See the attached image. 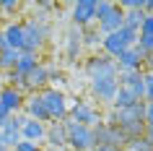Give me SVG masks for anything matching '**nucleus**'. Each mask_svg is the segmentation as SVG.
<instances>
[{
    "label": "nucleus",
    "mask_w": 153,
    "mask_h": 151,
    "mask_svg": "<svg viewBox=\"0 0 153 151\" xmlns=\"http://www.w3.org/2000/svg\"><path fill=\"white\" fill-rule=\"evenodd\" d=\"M106 125H117L125 133L127 141L143 138V133H145V102H135L127 110H114L106 117Z\"/></svg>",
    "instance_id": "1"
},
{
    "label": "nucleus",
    "mask_w": 153,
    "mask_h": 151,
    "mask_svg": "<svg viewBox=\"0 0 153 151\" xmlns=\"http://www.w3.org/2000/svg\"><path fill=\"white\" fill-rule=\"evenodd\" d=\"M135 42H137V32L122 26L120 32H112V34H104V37H101V47H104L106 57L117 60L127 47H135Z\"/></svg>",
    "instance_id": "2"
},
{
    "label": "nucleus",
    "mask_w": 153,
    "mask_h": 151,
    "mask_svg": "<svg viewBox=\"0 0 153 151\" xmlns=\"http://www.w3.org/2000/svg\"><path fill=\"white\" fill-rule=\"evenodd\" d=\"M39 96H42V102H44L49 122H62V120H68V99H65V94L60 89H42Z\"/></svg>",
    "instance_id": "3"
},
{
    "label": "nucleus",
    "mask_w": 153,
    "mask_h": 151,
    "mask_svg": "<svg viewBox=\"0 0 153 151\" xmlns=\"http://www.w3.org/2000/svg\"><path fill=\"white\" fill-rule=\"evenodd\" d=\"M24 26V50L26 52H39L44 47V42L49 37V29L47 24L42 21V18H31V21H26Z\"/></svg>",
    "instance_id": "4"
},
{
    "label": "nucleus",
    "mask_w": 153,
    "mask_h": 151,
    "mask_svg": "<svg viewBox=\"0 0 153 151\" xmlns=\"http://www.w3.org/2000/svg\"><path fill=\"white\" fill-rule=\"evenodd\" d=\"M65 130H68L70 151H94V133L88 125H78L73 120H65Z\"/></svg>",
    "instance_id": "5"
},
{
    "label": "nucleus",
    "mask_w": 153,
    "mask_h": 151,
    "mask_svg": "<svg viewBox=\"0 0 153 151\" xmlns=\"http://www.w3.org/2000/svg\"><path fill=\"white\" fill-rule=\"evenodd\" d=\"M70 18H73V24H75V29H88L96 21V0H78L73 5Z\"/></svg>",
    "instance_id": "6"
},
{
    "label": "nucleus",
    "mask_w": 153,
    "mask_h": 151,
    "mask_svg": "<svg viewBox=\"0 0 153 151\" xmlns=\"http://www.w3.org/2000/svg\"><path fill=\"white\" fill-rule=\"evenodd\" d=\"M68 120L78 122V125H88V128H94L96 122H101L99 112L94 110L88 102H75L73 107H68Z\"/></svg>",
    "instance_id": "7"
},
{
    "label": "nucleus",
    "mask_w": 153,
    "mask_h": 151,
    "mask_svg": "<svg viewBox=\"0 0 153 151\" xmlns=\"http://www.w3.org/2000/svg\"><path fill=\"white\" fill-rule=\"evenodd\" d=\"M26 122L24 115H10L8 120H3L0 122V138H3V143L8 146V149H13L18 141H21V125Z\"/></svg>",
    "instance_id": "8"
},
{
    "label": "nucleus",
    "mask_w": 153,
    "mask_h": 151,
    "mask_svg": "<svg viewBox=\"0 0 153 151\" xmlns=\"http://www.w3.org/2000/svg\"><path fill=\"white\" fill-rule=\"evenodd\" d=\"M91 91L101 102L112 104L114 94H117V76H91Z\"/></svg>",
    "instance_id": "9"
},
{
    "label": "nucleus",
    "mask_w": 153,
    "mask_h": 151,
    "mask_svg": "<svg viewBox=\"0 0 153 151\" xmlns=\"http://www.w3.org/2000/svg\"><path fill=\"white\" fill-rule=\"evenodd\" d=\"M114 65H117V73L140 71V65H143V52H140L137 47H127L117 60H114Z\"/></svg>",
    "instance_id": "10"
},
{
    "label": "nucleus",
    "mask_w": 153,
    "mask_h": 151,
    "mask_svg": "<svg viewBox=\"0 0 153 151\" xmlns=\"http://www.w3.org/2000/svg\"><path fill=\"white\" fill-rule=\"evenodd\" d=\"M86 71H88V76H117V65L106 55H94V57H88Z\"/></svg>",
    "instance_id": "11"
},
{
    "label": "nucleus",
    "mask_w": 153,
    "mask_h": 151,
    "mask_svg": "<svg viewBox=\"0 0 153 151\" xmlns=\"http://www.w3.org/2000/svg\"><path fill=\"white\" fill-rule=\"evenodd\" d=\"M96 24H99V34H101V37H104V34H112V32H120L122 26H125V13H122L120 5L114 3V8L109 11L104 18H99Z\"/></svg>",
    "instance_id": "12"
},
{
    "label": "nucleus",
    "mask_w": 153,
    "mask_h": 151,
    "mask_svg": "<svg viewBox=\"0 0 153 151\" xmlns=\"http://www.w3.org/2000/svg\"><path fill=\"white\" fill-rule=\"evenodd\" d=\"M24 110H26V117H29V120L49 122V117H47V110H44V102H42L39 91H36V94H29V96L24 99Z\"/></svg>",
    "instance_id": "13"
},
{
    "label": "nucleus",
    "mask_w": 153,
    "mask_h": 151,
    "mask_svg": "<svg viewBox=\"0 0 153 151\" xmlns=\"http://www.w3.org/2000/svg\"><path fill=\"white\" fill-rule=\"evenodd\" d=\"M47 138V125L39 122V120H29L21 125V141H29V143H39Z\"/></svg>",
    "instance_id": "14"
},
{
    "label": "nucleus",
    "mask_w": 153,
    "mask_h": 151,
    "mask_svg": "<svg viewBox=\"0 0 153 151\" xmlns=\"http://www.w3.org/2000/svg\"><path fill=\"white\" fill-rule=\"evenodd\" d=\"M24 99H26V96L21 94L18 89H13V86H3V89H0V104H3L10 115H16V112L24 107Z\"/></svg>",
    "instance_id": "15"
},
{
    "label": "nucleus",
    "mask_w": 153,
    "mask_h": 151,
    "mask_svg": "<svg viewBox=\"0 0 153 151\" xmlns=\"http://www.w3.org/2000/svg\"><path fill=\"white\" fill-rule=\"evenodd\" d=\"M24 78H26V86H29V91H31V94H36V91H42V89L49 83V71L39 63L31 73H26Z\"/></svg>",
    "instance_id": "16"
},
{
    "label": "nucleus",
    "mask_w": 153,
    "mask_h": 151,
    "mask_svg": "<svg viewBox=\"0 0 153 151\" xmlns=\"http://www.w3.org/2000/svg\"><path fill=\"white\" fill-rule=\"evenodd\" d=\"M3 37H5V44L10 50H16V52L24 50V26L21 24H8L3 29Z\"/></svg>",
    "instance_id": "17"
},
{
    "label": "nucleus",
    "mask_w": 153,
    "mask_h": 151,
    "mask_svg": "<svg viewBox=\"0 0 153 151\" xmlns=\"http://www.w3.org/2000/svg\"><path fill=\"white\" fill-rule=\"evenodd\" d=\"M47 143L52 149H62L68 146V130H65V120L62 122H52L47 128Z\"/></svg>",
    "instance_id": "18"
},
{
    "label": "nucleus",
    "mask_w": 153,
    "mask_h": 151,
    "mask_svg": "<svg viewBox=\"0 0 153 151\" xmlns=\"http://www.w3.org/2000/svg\"><path fill=\"white\" fill-rule=\"evenodd\" d=\"M36 65H39V57H36V52H26V50H21V52H18V60H16V68H13V71H16L18 76H26V73H31Z\"/></svg>",
    "instance_id": "19"
},
{
    "label": "nucleus",
    "mask_w": 153,
    "mask_h": 151,
    "mask_svg": "<svg viewBox=\"0 0 153 151\" xmlns=\"http://www.w3.org/2000/svg\"><path fill=\"white\" fill-rule=\"evenodd\" d=\"M135 102H137V99L132 96L130 89L117 86V94H114V99H112V107H114V110H127V107H132Z\"/></svg>",
    "instance_id": "20"
},
{
    "label": "nucleus",
    "mask_w": 153,
    "mask_h": 151,
    "mask_svg": "<svg viewBox=\"0 0 153 151\" xmlns=\"http://www.w3.org/2000/svg\"><path fill=\"white\" fill-rule=\"evenodd\" d=\"M16 60H18V52H16V50H10V47L0 50V71L10 73L13 68H16Z\"/></svg>",
    "instance_id": "21"
},
{
    "label": "nucleus",
    "mask_w": 153,
    "mask_h": 151,
    "mask_svg": "<svg viewBox=\"0 0 153 151\" xmlns=\"http://www.w3.org/2000/svg\"><path fill=\"white\" fill-rule=\"evenodd\" d=\"M83 42H81V29H70L68 32V57H75L81 52Z\"/></svg>",
    "instance_id": "22"
},
{
    "label": "nucleus",
    "mask_w": 153,
    "mask_h": 151,
    "mask_svg": "<svg viewBox=\"0 0 153 151\" xmlns=\"http://www.w3.org/2000/svg\"><path fill=\"white\" fill-rule=\"evenodd\" d=\"M143 18H145L143 11H127V13H125V26L137 32V29H140V24H143Z\"/></svg>",
    "instance_id": "23"
},
{
    "label": "nucleus",
    "mask_w": 153,
    "mask_h": 151,
    "mask_svg": "<svg viewBox=\"0 0 153 151\" xmlns=\"http://www.w3.org/2000/svg\"><path fill=\"white\" fill-rule=\"evenodd\" d=\"M135 47L143 52V55H148V52H153V34H137V42Z\"/></svg>",
    "instance_id": "24"
},
{
    "label": "nucleus",
    "mask_w": 153,
    "mask_h": 151,
    "mask_svg": "<svg viewBox=\"0 0 153 151\" xmlns=\"http://www.w3.org/2000/svg\"><path fill=\"white\" fill-rule=\"evenodd\" d=\"M122 151H153V146L145 138H132V141H127V146Z\"/></svg>",
    "instance_id": "25"
},
{
    "label": "nucleus",
    "mask_w": 153,
    "mask_h": 151,
    "mask_svg": "<svg viewBox=\"0 0 153 151\" xmlns=\"http://www.w3.org/2000/svg\"><path fill=\"white\" fill-rule=\"evenodd\" d=\"M81 42L94 47V44H99V42H101V34H99L96 29H81Z\"/></svg>",
    "instance_id": "26"
},
{
    "label": "nucleus",
    "mask_w": 153,
    "mask_h": 151,
    "mask_svg": "<svg viewBox=\"0 0 153 151\" xmlns=\"http://www.w3.org/2000/svg\"><path fill=\"white\" fill-rule=\"evenodd\" d=\"M143 86H145V102H153V73H143Z\"/></svg>",
    "instance_id": "27"
},
{
    "label": "nucleus",
    "mask_w": 153,
    "mask_h": 151,
    "mask_svg": "<svg viewBox=\"0 0 153 151\" xmlns=\"http://www.w3.org/2000/svg\"><path fill=\"white\" fill-rule=\"evenodd\" d=\"M112 8H114V3H109V0H96V21H99V18H104Z\"/></svg>",
    "instance_id": "28"
},
{
    "label": "nucleus",
    "mask_w": 153,
    "mask_h": 151,
    "mask_svg": "<svg viewBox=\"0 0 153 151\" xmlns=\"http://www.w3.org/2000/svg\"><path fill=\"white\" fill-rule=\"evenodd\" d=\"M10 151H42L39 149V143H29V141H18L16 146H13V149Z\"/></svg>",
    "instance_id": "29"
},
{
    "label": "nucleus",
    "mask_w": 153,
    "mask_h": 151,
    "mask_svg": "<svg viewBox=\"0 0 153 151\" xmlns=\"http://www.w3.org/2000/svg\"><path fill=\"white\" fill-rule=\"evenodd\" d=\"M137 34H153V16H145L143 18V24H140Z\"/></svg>",
    "instance_id": "30"
},
{
    "label": "nucleus",
    "mask_w": 153,
    "mask_h": 151,
    "mask_svg": "<svg viewBox=\"0 0 153 151\" xmlns=\"http://www.w3.org/2000/svg\"><path fill=\"white\" fill-rule=\"evenodd\" d=\"M145 125H153V102H145Z\"/></svg>",
    "instance_id": "31"
},
{
    "label": "nucleus",
    "mask_w": 153,
    "mask_h": 151,
    "mask_svg": "<svg viewBox=\"0 0 153 151\" xmlns=\"http://www.w3.org/2000/svg\"><path fill=\"white\" fill-rule=\"evenodd\" d=\"M18 8V3H13V0H3L0 3V11H16Z\"/></svg>",
    "instance_id": "32"
},
{
    "label": "nucleus",
    "mask_w": 153,
    "mask_h": 151,
    "mask_svg": "<svg viewBox=\"0 0 153 151\" xmlns=\"http://www.w3.org/2000/svg\"><path fill=\"white\" fill-rule=\"evenodd\" d=\"M143 65L148 68V73H153V52H148V55H143Z\"/></svg>",
    "instance_id": "33"
},
{
    "label": "nucleus",
    "mask_w": 153,
    "mask_h": 151,
    "mask_svg": "<svg viewBox=\"0 0 153 151\" xmlns=\"http://www.w3.org/2000/svg\"><path fill=\"white\" fill-rule=\"evenodd\" d=\"M143 138H145V141H148V143L153 146V125H145V133H143Z\"/></svg>",
    "instance_id": "34"
},
{
    "label": "nucleus",
    "mask_w": 153,
    "mask_h": 151,
    "mask_svg": "<svg viewBox=\"0 0 153 151\" xmlns=\"http://www.w3.org/2000/svg\"><path fill=\"white\" fill-rule=\"evenodd\" d=\"M10 117V112L5 110V107H3V104H0V122H3V120H8Z\"/></svg>",
    "instance_id": "35"
},
{
    "label": "nucleus",
    "mask_w": 153,
    "mask_h": 151,
    "mask_svg": "<svg viewBox=\"0 0 153 151\" xmlns=\"http://www.w3.org/2000/svg\"><path fill=\"white\" fill-rule=\"evenodd\" d=\"M94 151H120V149H112V146H99V149H94Z\"/></svg>",
    "instance_id": "36"
},
{
    "label": "nucleus",
    "mask_w": 153,
    "mask_h": 151,
    "mask_svg": "<svg viewBox=\"0 0 153 151\" xmlns=\"http://www.w3.org/2000/svg\"><path fill=\"white\" fill-rule=\"evenodd\" d=\"M8 44H5V37H3V32H0V50H5Z\"/></svg>",
    "instance_id": "37"
},
{
    "label": "nucleus",
    "mask_w": 153,
    "mask_h": 151,
    "mask_svg": "<svg viewBox=\"0 0 153 151\" xmlns=\"http://www.w3.org/2000/svg\"><path fill=\"white\" fill-rule=\"evenodd\" d=\"M0 151H10L8 146H5V143H3V138H0Z\"/></svg>",
    "instance_id": "38"
},
{
    "label": "nucleus",
    "mask_w": 153,
    "mask_h": 151,
    "mask_svg": "<svg viewBox=\"0 0 153 151\" xmlns=\"http://www.w3.org/2000/svg\"><path fill=\"white\" fill-rule=\"evenodd\" d=\"M0 89H3V78H0Z\"/></svg>",
    "instance_id": "39"
}]
</instances>
